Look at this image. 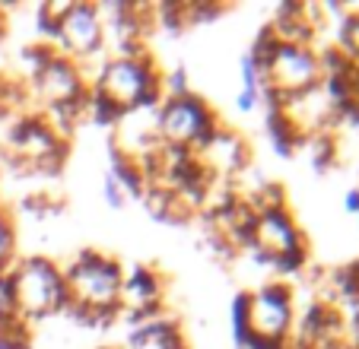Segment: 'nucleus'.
Here are the masks:
<instances>
[{
	"label": "nucleus",
	"mask_w": 359,
	"mask_h": 349,
	"mask_svg": "<svg viewBox=\"0 0 359 349\" xmlns=\"http://www.w3.org/2000/svg\"><path fill=\"white\" fill-rule=\"evenodd\" d=\"M10 282H13V311L29 324L45 321L51 315H64L70 302L64 267L51 257H16L10 267Z\"/></svg>",
	"instance_id": "1"
},
{
	"label": "nucleus",
	"mask_w": 359,
	"mask_h": 349,
	"mask_svg": "<svg viewBox=\"0 0 359 349\" xmlns=\"http://www.w3.org/2000/svg\"><path fill=\"white\" fill-rule=\"evenodd\" d=\"M156 134L165 143H184L191 146L194 156H203L213 146L219 128H223V118L210 102L197 95L191 89L182 99H163V105L156 108Z\"/></svg>",
	"instance_id": "2"
},
{
	"label": "nucleus",
	"mask_w": 359,
	"mask_h": 349,
	"mask_svg": "<svg viewBox=\"0 0 359 349\" xmlns=\"http://www.w3.org/2000/svg\"><path fill=\"white\" fill-rule=\"evenodd\" d=\"M64 280H67L70 299L86 308H105L121 299V282L124 267L105 251L83 248L74 261L64 267Z\"/></svg>",
	"instance_id": "3"
},
{
	"label": "nucleus",
	"mask_w": 359,
	"mask_h": 349,
	"mask_svg": "<svg viewBox=\"0 0 359 349\" xmlns=\"http://www.w3.org/2000/svg\"><path fill=\"white\" fill-rule=\"evenodd\" d=\"M248 330L271 340H290L292 334V305L296 289L283 280H271L258 289H248Z\"/></svg>",
	"instance_id": "4"
},
{
	"label": "nucleus",
	"mask_w": 359,
	"mask_h": 349,
	"mask_svg": "<svg viewBox=\"0 0 359 349\" xmlns=\"http://www.w3.org/2000/svg\"><path fill=\"white\" fill-rule=\"evenodd\" d=\"M153 80H163V70H159L156 57H153L149 51L143 54V57H137V61H130V57H118L115 54V57H109V61L102 64V70L95 74L93 86L102 89L109 99H115L118 105H124L128 114H130L137 95H140L143 86L153 83Z\"/></svg>",
	"instance_id": "5"
},
{
	"label": "nucleus",
	"mask_w": 359,
	"mask_h": 349,
	"mask_svg": "<svg viewBox=\"0 0 359 349\" xmlns=\"http://www.w3.org/2000/svg\"><path fill=\"white\" fill-rule=\"evenodd\" d=\"M55 48L76 64L89 61V57H99L102 48H105V26H102L99 7L86 4V0L70 4L67 13L61 16V29H57Z\"/></svg>",
	"instance_id": "6"
},
{
	"label": "nucleus",
	"mask_w": 359,
	"mask_h": 349,
	"mask_svg": "<svg viewBox=\"0 0 359 349\" xmlns=\"http://www.w3.org/2000/svg\"><path fill=\"white\" fill-rule=\"evenodd\" d=\"M26 89L48 108V105H57V102L80 99L83 93H89V80L80 64L70 61L67 54H55L39 74L29 76Z\"/></svg>",
	"instance_id": "7"
},
{
	"label": "nucleus",
	"mask_w": 359,
	"mask_h": 349,
	"mask_svg": "<svg viewBox=\"0 0 359 349\" xmlns=\"http://www.w3.org/2000/svg\"><path fill=\"white\" fill-rule=\"evenodd\" d=\"M261 83H271V86L283 89L292 99L315 89L321 83V67H318L315 48H299V45H286L283 41L271 70H267V80H261Z\"/></svg>",
	"instance_id": "8"
},
{
	"label": "nucleus",
	"mask_w": 359,
	"mask_h": 349,
	"mask_svg": "<svg viewBox=\"0 0 359 349\" xmlns=\"http://www.w3.org/2000/svg\"><path fill=\"white\" fill-rule=\"evenodd\" d=\"M305 232L299 228L296 216L290 213V207H273V210H261L258 213V254L264 257H280L302 238Z\"/></svg>",
	"instance_id": "9"
},
{
	"label": "nucleus",
	"mask_w": 359,
	"mask_h": 349,
	"mask_svg": "<svg viewBox=\"0 0 359 349\" xmlns=\"http://www.w3.org/2000/svg\"><path fill=\"white\" fill-rule=\"evenodd\" d=\"M128 349H191L182 317L163 315L156 321L134 327L128 334Z\"/></svg>",
	"instance_id": "10"
},
{
	"label": "nucleus",
	"mask_w": 359,
	"mask_h": 349,
	"mask_svg": "<svg viewBox=\"0 0 359 349\" xmlns=\"http://www.w3.org/2000/svg\"><path fill=\"white\" fill-rule=\"evenodd\" d=\"M163 292H165V280L153 264H134L130 273H124L121 282V308H140V305H153V302H163Z\"/></svg>",
	"instance_id": "11"
},
{
	"label": "nucleus",
	"mask_w": 359,
	"mask_h": 349,
	"mask_svg": "<svg viewBox=\"0 0 359 349\" xmlns=\"http://www.w3.org/2000/svg\"><path fill=\"white\" fill-rule=\"evenodd\" d=\"M264 130L280 159H292V153L309 143V134L292 121L290 111H264Z\"/></svg>",
	"instance_id": "12"
},
{
	"label": "nucleus",
	"mask_w": 359,
	"mask_h": 349,
	"mask_svg": "<svg viewBox=\"0 0 359 349\" xmlns=\"http://www.w3.org/2000/svg\"><path fill=\"white\" fill-rule=\"evenodd\" d=\"M109 174L121 184L124 197L143 200V194H147V178H143V172H140L134 156L124 153V149L118 146L115 134H109Z\"/></svg>",
	"instance_id": "13"
},
{
	"label": "nucleus",
	"mask_w": 359,
	"mask_h": 349,
	"mask_svg": "<svg viewBox=\"0 0 359 349\" xmlns=\"http://www.w3.org/2000/svg\"><path fill=\"white\" fill-rule=\"evenodd\" d=\"M86 118L95 124V128H121L124 118H128V108L118 105L115 99H109L102 89H95L93 83H89V111H86Z\"/></svg>",
	"instance_id": "14"
},
{
	"label": "nucleus",
	"mask_w": 359,
	"mask_h": 349,
	"mask_svg": "<svg viewBox=\"0 0 359 349\" xmlns=\"http://www.w3.org/2000/svg\"><path fill=\"white\" fill-rule=\"evenodd\" d=\"M0 349H32V324L13 308H0Z\"/></svg>",
	"instance_id": "15"
},
{
	"label": "nucleus",
	"mask_w": 359,
	"mask_h": 349,
	"mask_svg": "<svg viewBox=\"0 0 359 349\" xmlns=\"http://www.w3.org/2000/svg\"><path fill=\"white\" fill-rule=\"evenodd\" d=\"M312 143V168L315 172H331L340 162V140L337 130H318V134L309 137Z\"/></svg>",
	"instance_id": "16"
},
{
	"label": "nucleus",
	"mask_w": 359,
	"mask_h": 349,
	"mask_svg": "<svg viewBox=\"0 0 359 349\" xmlns=\"http://www.w3.org/2000/svg\"><path fill=\"white\" fill-rule=\"evenodd\" d=\"M153 13H156V29H165L169 35H182L184 29H191L188 0H159L153 4Z\"/></svg>",
	"instance_id": "17"
},
{
	"label": "nucleus",
	"mask_w": 359,
	"mask_h": 349,
	"mask_svg": "<svg viewBox=\"0 0 359 349\" xmlns=\"http://www.w3.org/2000/svg\"><path fill=\"white\" fill-rule=\"evenodd\" d=\"M67 0H51V4H39L35 10V26H39V41L55 45L57 41V29H61V16L67 13Z\"/></svg>",
	"instance_id": "18"
},
{
	"label": "nucleus",
	"mask_w": 359,
	"mask_h": 349,
	"mask_svg": "<svg viewBox=\"0 0 359 349\" xmlns=\"http://www.w3.org/2000/svg\"><path fill=\"white\" fill-rule=\"evenodd\" d=\"M309 257H312V242H309V235H302L290 251H286V254L273 257L271 267L277 270V273H283V276H296V273H302V270L309 267Z\"/></svg>",
	"instance_id": "19"
},
{
	"label": "nucleus",
	"mask_w": 359,
	"mask_h": 349,
	"mask_svg": "<svg viewBox=\"0 0 359 349\" xmlns=\"http://www.w3.org/2000/svg\"><path fill=\"white\" fill-rule=\"evenodd\" d=\"M238 70H242V93H238V99H236V108L238 111H251V108L261 102V80H258V74H255V67H251L248 54L238 57Z\"/></svg>",
	"instance_id": "20"
},
{
	"label": "nucleus",
	"mask_w": 359,
	"mask_h": 349,
	"mask_svg": "<svg viewBox=\"0 0 359 349\" xmlns=\"http://www.w3.org/2000/svg\"><path fill=\"white\" fill-rule=\"evenodd\" d=\"M16 261V222L7 207H0V273H7Z\"/></svg>",
	"instance_id": "21"
},
{
	"label": "nucleus",
	"mask_w": 359,
	"mask_h": 349,
	"mask_svg": "<svg viewBox=\"0 0 359 349\" xmlns=\"http://www.w3.org/2000/svg\"><path fill=\"white\" fill-rule=\"evenodd\" d=\"M248 302H251V292L248 289H242V292H236V299H232V343H236L238 349H245V340H248Z\"/></svg>",
	"instance_id": "22"
},
{
	"label": "nucleus",
	"mask_w": 359,
	"mask_h": 349,
	"mask_svg": "<svg viewBox=\"0 0 359 349\" xmlns=\"http://www.w3.org/2000/svg\"><path fill=\"white\" fill-rule=\"evenodd\" d=\"M55 54H61L55 45H48V41H35V45H26L20 51V64L26 67V76H35L41 67H45Z\"/></svg>",
	"instance_id": "23"
},
{
	"label": "nucleus",
	"mask_w": 359,
	"mask_h": 349,
	"mask_svg": "<svg viewBox=\"0 0 359 349\" xmlns=\"http://www.w3.org/2000/svg\"><path fill=\"white\" fill-rule=\"evenodd\" d=\"M337 48H344L346 54L359 51V7L346 10L344 20L337 22Z\"/></svg>",
	"instance_id": "24"
},
{
	"label": "nucleus",
	"mask_w": 359,
	"mask_h": 349,
	"mask_svg": "<svg viewBox=\"0 0 359 349\" xmlns=\"http://www.w3.org/2000/svg\"><path fill=\"white\" fill-rule=\"evenodd\" d=\"M223 13H226V4H217V0H188V22L191 26L213 22Z\"/></svg>",
	"instance_id": "25"
},
{
	"label": "nucleus",
	"mask_w": 359,
	"mask_h": 349,
	"mask_svg": "<svg viewBox=\"0 0 359 349\" xmlns=\"http://www.w3.org/2000/svg\"><path fill=\"white\" fill-rule=\"evenodd\" d=\"M163 93L165 99H182V95L191 93V80L184 67H172L169 74H163Z\"/></svg>",
	"instance_id": "26"
},
{
	"label": "nucleus",
	"mask_w": 359,
	"mask_h": 349,
	"mask_svg": "<svg viewBox=\"0 0 359 349\" xmlns=\"http://www.w3.org/2000/svg\"><path fill=\"white\" fill-rule=\"evenodd\" d=\"M163 315H165V305L153 302V305H140V308H128L121 317L130 324V327H143V324L156 321V317H163Z\"/></svg>",
	"instance_id": "27"
},
{
	"label": "nucleus",
	"mask_w": 359,
	"mask_h": 349,
	"mask_svg": "<svg viewBox=\"0 0 359 349\" xmlns=\"http://www.w3.org/2000/svg\"><path fill=\"white\" fill-rule=\"evenodd\" d=\"M102 197H105V203H109L111 210H124V200H128V197H124V191H121V184H118L111 174H105V178H102Z\"/></svg>",
	"instance_id": "28"
},
{
	"label": "nucleus",
	"mask_w": 359,
	"mask_h": 349,
	"mask_svg": "<svg viewBox=\"0 0 359 349\" xmlns=\"http://www.w3.org/2000/svg\"><path fill=\"white\" fill-rule=\"evenodd\" d=\"M290 340H271V336H258V334H248L245 340V349H286Z\"/></svg>",
	"instance_id": "29"
},
{
	"label": "nucleus",
	"mask_w": 359,
	"mask_h": 349,
	"mask_svg": "<svg viewBox=\"0 0 359 349\" xmlns=\"http://www.w3.org/2000/svg\"><path fill=\"white\" fill-rule=\"evenodd\" d=\"M344 210L350 216H359V188H350L344 194Z\"/></svg>",
	"instance_id": "30"
},
{
	"label": "nucleus",
	"mask_w": 359,
	"mask_h": 349,
	"mask_svg": "<svg viewBox=\"0 0 359 349\" xmlns=\"http://www.w3.org/2000/svg\"><path fill=\"white\" fill-rule=\"evenodd\" d=\"M350 57H353V64H356V67H359V51H356V54H350Z\"/></svg>",
	"instance_id": "31"
},
{
	"label": "nucleus",
	"mask_w": 359,
	"mask_h": 349,
	"mask_svg": "<svg viewBox=\"0 0 359 349\" xmlns=\"http://www.w3.org/2000/svg\"><path fill=\"white\" fill-rule=\"evenodd\" d=\"M99 349H111V346H99Z\"/></svg>",
	"instance_id": "32"
},
{
	"label": "nucleus",
	"mask_w": 359,
	"mask_h": 349,
	"mask_svg": "<svg viewBox=\"0 0 359 349\" xmlns=\"http://www.w3.org/2000/svg\"><path fill=\"white\" fill-rule=\"evenodd\" d=\"M346 349H356V346H346Z\"/></svg>",
	"instance_id": "33"
},
{
	"label": "nucleus",
	"mask_w": 359,
	"mask_h": 349,
	"mask_svg": "<svg viewBox=\"0 0 359 349\" xmlns=\"http://www.w3.org/2000/svg\"><path fill=\"white\" fill-rule=\"evenodd\" d=\"M356 261H359V257H356Z\"/></svg>",
	"instance_id": "34"
}]
</instances>
